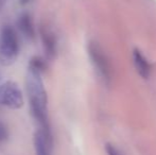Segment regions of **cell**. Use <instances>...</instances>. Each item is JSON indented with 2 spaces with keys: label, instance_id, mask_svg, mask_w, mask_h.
Segmentation results:
<instances>
[{
  "label": "cell",
  "instance_id": "1",
  "mask_svg": "<svg viewBox=\"0 0 156 155\" xmlns=\"http://www.w3.org/2000/svg\"><path fill=\"white\" fill-rule=\"evenodd\" d=\"M28 99L30 110L38 126H49L48 118V96L46 91L41 73L32 69H28L26 78Z\"/></svg>",
  "mask_w": 156,
  "mask_h": 155
},
{
  "label": "cell",
  "instance_id": "2",
  "mask_svg": "<svg viewBox=\"0 0 156 155\" xmlns=\"http://www.w3.org/2000/svg\"><path fill=\"white\" fill-rule=\"evenodd\" d=\"M19 54V41L13 27L9 25L0 28V64L8 66L16 61Z\"/></svg>",
  "mask_w": 156,
  "mask_h": 155
},
{
  "label": "cell",
  "instance_id": "3",
  "mask_svg": "<svg viewBox=\"0 0 156 155\" xmlns=\"http://www.w3.org/2000/svg\"><path fill=\"white\" fill-rule=\"evenodd\" d=\"M87 51L94 70L105 84H109L112 80V66L107 55L97 41H89Z\"/></svg>",
  "mask_w": 156,
  "mask_h": 155
},
{
  "label": "cell",
  "instance_id": "4",
  "mask_svg": "<svg viewBox=\"0 0 156 155\" xmlns=\"http://www.w3.org/2000/svg\"><path fill=\"white\" fill-rule=\"evenodd\" d=\"M0 105L11 110H19L23 105V93L15 82L6 81L0 85Z\"/></svg>",
  "mask_w": 156,
  "mask_h": 155
},
{
  "label": "cell",
  "instance_id": "5",
  "mask_svg": "<svg viewBox=\"0 0 156 155\" xmlns=\"http://www.w3.org/2000/svg\"><path fill=\"white\" fill-rule=\"evenodd\" d=\"M35 155H52L53 135L51 126H38L34 133Z\"/></svg>",
  "mask_w": 156,
  "mask_h": 155
},
{
  "label": "cell",
  "instance_id": "6",
  "mask_svg": "<svg viewBox=\"0 0 156 155\" xmlns=\"http://www.w3.org/2000/svg\"><path fill=\"white\" fill-rule=\"evenodd\" d=\"M41 43L47 58H54L58 52V41L53 30L47 25H41L39 28Z\"/></svg>",
  "mask_w": 156,
  "mask_h": 155
},
{
  "label": "cell",
  "instance_id": "7",
  "mask_svg": "<svg viewBox=\"0 0 156 155\" xmlns=\"http://www.w3.org/2000/svg\"><path fill=\"white\" fill-rule=\"evenodd\" d=\"M17 26H18L19 31L21 32L23 36L28 39H32L35 35L34 23L31 15L28 12H23L19 15L18 20H17Z\"/></svg>",
  "mask_w": 156,
  "mask_h": 155
},
{
  "label": "cell",
  "instance_id": "8",
  "mask_svg": "<svg viewBox=\"0 0 156 155\" xmlns=\"http://www.w3.org/2000/svg\"><path fill=\"white\" fill-rule=\"evenodd\" d=\"M133 58L136 70L139 73L140 77L142 79H149L151 73V65L139 49H134Z\"/></svg>",
  "mask_w": 156,
  "mask_h": 155
},
{
  "label": "cell",
  "instance_id": "9",
  "mask_svg": "<svg viewBox=\"0 0 156 155\" xmlns=\"http://www.w3.org/2000/svg\"><path fill=\"white\" fill-rule=\"evenodd\" d=\"M29 69H32V70H35L39 73H43L44 71H46L47 69V63H46L45 60H43L39 56H34L30 60L29 63Z\"/></svg>",
  "mask_w": 156,
  "mask_h": 155
},
{
  "label": "cell",
  "instance_id": "10",
  "mask_svg": "<svg viewBox=\"0 0 156 155\" xmlns=\"http://www.w3.org/2000/svg\"><path fill=\"white\" fill-rule=\"evenodd\" d=\"M9 138V130L8 126L3 123L2 121H0V145L3 143H5Z\"/></svg>",
  "mask_w": 156,
  "mask_h": 155
},
{
  "label": "cell",
  "instance_id": "11",
  "mask_svg": "<svg viewBox=\"0 0 156 155\" xmlns=\"http://www.w3.org/2000/svg\"><path fill=\"white\" fill-rule=\"evenodd\" d=\"M105 149H106V152H107V154H108V155H121V154H120V152L118 151V150L116 149L113 145L106 143V147H105Z\"/></svg>",
  "mask_w": 156,
  "mask_h": 155
},
{
  "label": "cell",
  "instance_id": "12",
  "mask_svg": "<svg viewBox=\"0 0 156 155\" xmlns=\"http://www.w3.org/2000/svg\"><path fill=\"white\" fill-rule=\"evenodd\" d=\"M4 3H5V0H0V10L3 8Z\"/></svg>",
  "mask_w": 156,
  "mask_h": 155
},
{
  "label": "cell",
  "instance_id": "13",
  "mask_svg": "<svg viewBox=\"0 0 156 155\" xmlns=\"http://www.w3.org/2000/svg\"><path fill=\"white\" fill-rule=\"evenodd\" d=\"M19 1H20L21 4H27L28 2H30L31 0H19Z\"/></svg>",
  "mask_w": 156,
  "mask_h": 155
}]
</instances>
